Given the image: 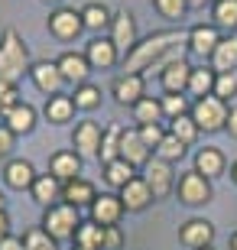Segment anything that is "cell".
<instances>
[{
  "mask_svg": "<svg viewBox=\"0 0 237 250\" xmlns=\"http://www.w3.org/2000/svg\"><path fill=\"white\" fill-rule=\"evenodd\" d=\"M201 250H215V247H201Z\"/></svg>",
  "mask_w": 237,
  "mask_h": 250,
  "instance_id": "cell-54",
  "label": "cell"
},
{
  "mask_svg": "<svg viewBox=\"0 0 237 250\" xmlns=\"http://www.w3.org/2000/svg\"><path fill=\"white\" fill-rule=\"evenodd\" d=\"M120 247H124L120 228H104V250H120Z\"/></svg>",
  "mask_w": 237,
  "mask_h": 250,
  "instance_id": "cell-45",
  "label": "cell"
},
{
  "mask_svg": "<svg viewBox=\"0 0 237 250\" xmlns=\"http://www.w3.org/2000/svg\"><path fill=\"white\" fill-rule=\"evenodd\" d=\"M62 202L72 205V208H78V211H82V208H91V205L98 202V188H94L88 179L78 176V179H72V182L62 186Z\"/></svg>",
  "mask_w": 237,
  "mask_h": 250,
  "instance_id": "cell-19",
  "label": "cell"
},
{
  "mask_svg": "<svg viewBox=\"0 0 237 250\" xmlns=\"http://www.w3.org/2000/svg\"><path fill=\"white\" fill-rule=\"evenodd\" d=\"M120 124H108L104 127V140H101V153H98V159L104 163V166H110L114 159H120Z\"/></svg>",
  "mask_w": 237,
  "mask_h": 250,
  "instance_id": "cell-29",
  "label": "cell"
},
{
  "mask_svg": "<svg viewBox=\"0 0 237 250\" xmlns=\"http://www.w3.org/2000/svg\"><path fill=\"white\" fill-rule=\"evenodd\" d=\"M75 111H78V107H75V101L68 94H55V98L46 101V117L52 124H68L75 117Z\"/></svg>",
  "mask_w": 237,
  "mask_h": 250,
  "instance_id": "cell-30",
  "label": "cell"
},
{
  "mask_svg": "<svg viewBox=\"0 0 237 250\" xmlns=\"http://www.w3.org/2000/svg\"><path fill=\"white\" fill-rule=\"evenodd\" d=\"M7 234H10V214L3 211V208H0V241H3Z\"/></svg>",
  "mask_w": 237,
  "mask_h": 250,
  "instance_id": "cell-47",
  "label": "cell"
},
{
  "mask_svg": "<svg viewBox=\"0 0 237 250\" xmlns=\"http://www.w3.org/2000/svg\"><path fill=\"white\" fill-rule=\"evenodd\" d=\"M0 250H23V237H17V234H7V237L0 241Z\"/></svg>",
  "mask_w": 237,
  "mask_h": 250,
  "instance_id": "cell-46",
  "label": "cell"
},
{
  "mask_svg": "<svg viewBox=\"0 0 237 250\" xmlns=\"http://www.w3.org/2000/svg\"><path fill=\"white\" fill-rule=\"evenodd\" d=\"M215 78H218V72H215L211 65H198V68H192L189 94L195 98V101H201V98H211V94H215Z\"/></svg>",
  "mask_w": 237,
  "mask_h": 250,
  "instance_id": "cell-26",
  "label": "cell"
},
{
  "mask_svg": "<svg viewBox=\"0 0 237 250\" xmlns=\"http://www.w3.org/2000/svg\"><path fill=\"white\" fill-rule=\"evenodd\" d=\"M169 133H172L175 140H182L185 146H192L195 140H198L201 130L195 127V121H192V114H182V117H175V121H169Z\"/></svg>",
  "mask_w": 237,
  "mask_h": 250,
  "instance_id": "cell-35",
  "label": "cell"
},
{
  "mask_svg": "<svg viewBox=\"0 0 237 250\" xmlns=\"http://www.w3.org/2000/svg\"><path fill=\"white\" fill-rule=\"evenodd\" d=\"M224 166H228V163H224V153H221L218 146H201L198 153H195V166L192 169L211 182V179H218L221 172H224Z\"/></svg>",
  "mask_w": 237,
  "mask_h": 250,
  "instance_id": "cell-23",
  "label": "cell"
},
{
  "mask_svg": "<svg viewBox=\"0 0 237 250\" xmlns=\"http://www.w3.org/2000/svg\"><path fill=\"white\" fill-rule=\"evenodd\" d=\"M215 98L228 104L231 98H237V72H228V75H218L215 78Z\"/></svg>",
  "mask_w": 237,
  "mask_h": 250,
  "instance_id": "cell-39",
  "label": "cell"
},
{
  "mask_svg": "<svg viewBox=\"0 0 237 250\" xmlns=\"http://www.w3.org/2000/svg\"><path fill=\"white\" fill-rule=\"evenodd\" d=\"M163 101V114L169 117V121H175V117H182V114H189V101H185V94H163L159 98Z\"/></svg>",
  "mask_w": 237,
  "mask_h": 250,
  "instance_id": "cell-40",
  "label": "cell"
},
{
  "mask_svg": "<svg viewBox=\"0 0 237 250\" xmlns=\"http://www.w3.org/2000/svg\"><path fill=\"white\" fill-rule=\"evenodd\" d=\"M110 42L120 52V59H127L137 49V42H140L137 39V20H133L130 10H117L114 13V20H110Z\"/></svg>",
  "mask_w": 237,
  "mask_h": 250,
  "instance_id": "cell-6",
  "label": "cell"
},
{
  "mask_svg": "<svg viewBox=\"0 0 237 250\" xmlns=\"http://www.w3.org/2000/svg\"><path fill=\"white\" fill-rule=\"evenodd\" d=\"M3 124H7L13 133H29V130L36 127V111H33V104H26V101H20L17 107H10L7 114H3Z\"/></svg>",
  "mask_w": 237,
  "mask_h": 250,
  "instance_id": "cell-27",
  "label": "cell"
},
{
  "mask_svg": "<svg viewBox=\"0 0 237 250\" xmlns=\"http://www.w3.org/2000/svg\"><path fill=\"white\" fill-rule=\"evenodd\" d=\"M133 176H137V172H133V166H130V163H124V159H114L110 166H104V182H108L110 188H124Z\"/></svg>",
  "mask_w": 237,
  "mask_h": 250,
  "instance_id": "cell-34",
  "label": "cell"
},
{
  "mask_svg": "<svg viewBox=\"0 0 237 250\" xmlns=\"http://www.w3.org/2000/svg\"><path fill=\"white\" fill-rule=\"evenodd\" d=\"M78 228H82V214H78V208H72V205H65V202L46 208V214H43V231L52 241H68V237L75 241Z\"/></svg>",
  "mask_w": 237,
  "mask_h": 250,
  "instance_id": "cell-3",
  "label": "cell"
},
{
  "mask_svg": "<svg viewBox=\"0 0 237 250\" xmlns=\"http://www.w3.org/2000/svg\"><path fill=\"white\" fill-rule=\"evenodd\" d=\"M110 20H114V13H110L104 3H88V7L82 10L85 29H94V33H101V29H110Z\"/></svg>",
  "mask_w": 237,
  "mask_h": 250,
  "instance_id": "cell-31",
  "label": "cell"
},
{
  "mask_svg": "<svg viewBox=\"0 0 237 250\" xmlns=\"http://www.w3.org/2000/svg\"><path fill=\"white\" fill-rule=\"evenodd\" d=\"M78 172H82V156L72 153V149H59V153L49 159V176H55L62 186L72 182V179H78Z\"/></svg>",
  "mask_w": 237,
  "mask_h": 250,
  "instance_id": "cell-21",
  "label": "cell"
},
{
  "mask_svg": "<svg viewBox=\"0 0 237 250\" xmlns=\"http://www.w3.org/2000/svg\"><path fill=\"white\" fill-rule=\"evenodd\" d=\"M46 3H59V0H46Z\"/></svg>",
  "mask_w": 237,
  "mask_h": 250,
  "instance_id": "cell-53",
  "label": "cell"
},
{
  "mask_svg": "<svg viewBox=\"0 0 237 250\" xmlns=\"http://www.w3.org/2000/svg\"><path fill=\"white\" fill-rule=\"evenodd\" d=\"M3 182L13 192H29L33 182H36V169H33L29 159H10L7 166H3Z\"/></svg>",
  "mask_w": 237,
  "mask_h": 250,
  "instance_id": "cell-18",
  "label": "cell"
},
{
  "mask_svg": "<svg viewBox=\"0 0 237 250\" xmlns=\"http://www.w3.org/2000/svg\"><path fill=\"white\" fill-rule=\"evenodd\" d=\"M211 17L218 29H237V0H215L211 3Z\"/></svg>",
  "mask_w": 237,
  "mask_h": 250,
  "instance_id": "cell-32",
  "label": "cell"
},
{
  "mask_svg": "<svg viewBox=\"0 0 237 250\" xmlns=\"http://www.w3.org/2000/svg\"><path fill=\"white\" fill-rule=\"evenodd\" d=\"M175 195H179V202L185 208H201V205L211 202V182L205 176H198L195 169L182 172L179 182H175Z\"/></svg>",
  "mask_w": 237,
  "mask_h": 250,
  "instance_id": "cell-5",
  "label": "cell"
},
{
  "mask_svg": "<svg viewBox=\"0 0 237 250\" xmlns=\"http://www.w3.org/2000/svg\"><path fill=\"white\" fill-rule=\"evenodd\" d=\"M20 104V88L13 82H0V111L7 114L10 107H17Z\"/></svg>",
  "mask_w": 237,
  "mask_h": 250,
  "instance_id": "cell-43",
  "label": "cell"
},
{
  "mask_svg": "<svg viewBox=\"0 0 237 250\" xmlns=\"http://www.w3.org/2000/svg\"><path fill=\"white\" fill-rule=\"evenodd\" d=\"M185 3H189V10H201L205 3H211V0H185Z\"/></svg>",
  "mask_w": 237,
  "mask_h": 250,
  "instance_id": "cell-49",
  "label": "cell"
},
{
  "mask_svg": "<svg viewBox=\"0 0 237 250\" xmlns=\"http://www.w3.org/2000/svg\"><path fill=\"white\" fill-rule=\"evenodd\" d=\"M137 133H140V140H143L146 146H150V149L156 153V146L163 143V137L169 133V130H166V127H159V124H146V127H137Z\"/></svg>",
  "mask_w": 237,
  "mask_h": 250,
  "instance_id": "cell-42",
  "label": "cell"
},
{
  "mask_svg": "<svg viewBox=\"0 0 237 250\" xmlns=\"http://www.w3.org/2000/svg\"><path fill=\"white\" fill-rule=\"evenodd\" d=\"M29 78H33V84H36L46 98L62 94V88H65V78H62V72H59V65H55V62H33Z\"/></svg>",
  "mask_w": 237,
  "mask_h": 250,
  "instance_id": "cell-10",
  "label": "cell"
},
{
  "mask_svg": "<svg viewBox=\"0 0 237 250\" xmlns=\"http://www.w3.org/2000/svg\"><path fill=\"white\" fill-rule=\"evenodd\" d=\"M120 202H124L127 211H143V208L153 205V188H150V182L143 176H133L127 186L120 188Z\"/></svg>",
  "mask_w": 237,
  "mask_h": 250,
  "instance_id": "cell-17",
  "label": "cell"
},
{
  "mask_svg": "<svg viewBox=\"0 0 237 250\" xmlns=\"http://www.w3.org/2000/svg\"><path fill=\"white\" fill-rule=\"evenodd\" d=\"M75 247H85V250H104V228L94 224L91 218L82 221V228L75 231Z\"/></svg>",
  "mask_w": 237,
  "mask_h": 250,
  "instance_id": "cell-28",
  "label": "cell"
},
{
  "mask_svg": "<svg viewBox=\"0 0 237 250\" xmlns=\"http://www.w3.org/2000/svg\"><path fill=\"white\" fill-rule=\"evenodd\" d=\"M3 205H7V202H3V192H0V208H3Z\"/></svg>",
  "mask_w": 237,
  "mask_h": 250,
  "instance_id": "cell-52",
  "label": "cell"
},
{
  "mask_svg": "<svg viewBox=\"0 0 237 250\" xmlns=\"http://www.w3.org/2000/svg\"><path fill=\"white\" fill-rule=\"evenodd\" d=\"M0 114H3V111H0Z\"/></svg>",
  "mask_w": 237,
  "mask_h": 250,
  "instance_id": "cell-56",
  "label": "cell"
},
{
  "mask_svg": "<svg viewBox=\"0 0 237 250\" xmlns=\"http://www.w3.org/2000/svg\"><path fill=\"white\" fill-rule=\"evenodd\" d=\"M221 29L215 26V23H208V26H192L189 29V52H195V56H211L215 49H218L221 42Z\"/></svg>",
  "mask_w": 237,
  "mask_h": 250,
  "instance_id": "cell-20",
  "label": "cell"
},
{
  "mask_svg": "<svg viewBox=\"0 0 237 250\" xmlns=\"http://www.w3.org/2000/svg\"><path fill=\"white\" fill-rule=\"evenodd\" d=\"M29 65V49L26 42L17 36V29H3L0 39V82H20V75H26Z\"/></svg>",
  "mask_w": 237,
  "mask_h": 250,
  "instance_id": "cell-2",
  "label": "cell"
},
{
  "mask_svg": "<svg viewBox=\"0 0 237 250\" xmlns=\"http://www.w3.org/2000/svg\"><path fill=\"white\" fill-rule=\"evenodd\" d=\"M120 159L130 163L133 169H143L146 163L153 159V149L140 140L137 130H124V133H120Z\"/></svg>",
  "mask_w": 237,
  "mask_h": 250,
  "instance_id": "cell-13",
  "label": "cell"
},
{
  "mask_svg": "<svg viewBox=\"0 0 237 250\" xmlns=\"http://www.w3.org/2000/svg\"><path fill=\"white\" fill-rule=\"evenodd\" d=\"M23 250H59V241H52L43 228H29L23 234Z\"/></svg>",
  "mask_w": 237,
  "mask_h": 250,
  "instance_id": "cell-38",
  "label": "cell"
},
{
  "mask_svg": "<svg viewBox=\"0 0 237 250\" xmlns=\"http://www.w3.org/2000/svg\"><path fill=\"white\" fill-rule=\"evenodd\" d=\"M179 241H182L189 250L211 247V241H215V228H211V221H205V218H192V221H185L182 228H179Z\"/></svg>",
  "mask_w": 237,
  "mask_h": 250,
  "instance_id": "cell-14",
  "label": "cell"
},
{
  "mask_svg": "<svg viewBox=\"0 0 237 250\" xmlns=\"http://www.w3.org/2000/svg\"><path fill=\"white\" fill-rule=\"evenodd\" d=\"M153 156L166 159V163H179V159L185 156V143H182V140H175L172 133H166V137H163V143L156 146V153H153Z\"/></svg>",
  "mask_w": 237,
  "mask_h": 250,
  "instance_id": "cell-37",
  "label": "cell"
},
{
  "mask_svg": "<svg viewBox=\"0 0 237 250\" xmlns=\"http://www.w3.org/2000/svg\"><path fill=\"white\" fill-rule=\"evenodd\" d=\"M88 211H91L94 224H101V228H117L127 208L120 202V195H98V202H94Z\"/></svg>",
  "mask_w": 237,
  "mask_h": 250,
  "instance_id": "cell-12",
  "label": "cell"
},
{
  "mask_svg": "<svg viewBox=\"0 0 237 250\" xmlns=\"http://www.w3.org/2000/svg\"><path fill=\"white\" fill-rule=\"evenodd\" d=\"M72 101H75V107H82V111H94L101 104V88L98 84H78L75 94H72Z\"/></svg>",
  "mask_w": 237,
  "mask_h": 250,
  "instance_id": "cell-36",
  "label": "cell"
},
{
  "mask_svg": "<svg viewBox=\"0 0 237 250\" xmlns=\"http://www.w3.org/2000/svg\"><path fill=\"white\" fill-rule=\"evenodd\" d=\"M231 182H234V186H237V163H234V166H231Z\"/></svg>",
  "mask_w": 237,
  "mask_h": 250,
  "instance_id": "cell-51",
  "label": "cell"
},
{
  "mask_svg": "<svg viewBox=\"0 0 237 250\" xmlns=\"http://www.w3.org/2000/svg\"><path fill=\"white\" fill-rule=\"evenodd\" d=\"M133 117H137L140 127H146V124H159L166 117L163 114V101H159V98H143L140 104H133Z\"/></svg>",
  "mask_w": 237,
  "mask_h": 250,
  "instance_id": "cell-33",
  "label": "cell"
},
{
  "mask_svg": "<svg viewBox=\"0 0 237 250\" xmlns=\"http://www.w3.org/2000/svg\"><path fill=\"white\" fill-rule=\"evenodd\" d=\"M13 143H17V133H13L7 124H0V159L13 153Z\"/></svg>",
  "mask_w": 237,
  "mask_h": 250,
  "instance_id": "cell-44",
  "label": "cell"
},
{
  "mask_svg": "<svg viewBox=\"0 0 237 250\" xmlns=\"http://www.w3.org/2000/svg\"><path fill=\"white\" fill-rule=\"evenodd\" d=\"M110 91H114V101L124 104V107H133V104H140L146 98V82L143 75H120L117 82L110 84Z\"/></svg>",
  "mask_w": 237,
  "mask_h": 250,
  "instance_id": "cell-16",
  "label": "cell"
},
{
  "mask_svg": "<svg viewBox=\"0 0 237 250\" xmlns=\"http://www.w3.org/2000/svg\"><path fill=\"white\" fill-rule=\"evenodd\" d=\"M82 10H68V7H59L55 13H49V33H52L55 39H62V42H68V39H78L82 36Z\"/></svg>",
  "mask_w": 237,
  "mask_h": 250,
  "instance_id": "cell-8",
  "label": "cell"
},
{
  "mask_svg": "<svg viewBox=\"0 0 237 250\" xmlns=\"http://www.w3.org/2000/svg\"><path fill=\"white\" fill-rule=\"evenodd\" d=\"M189 114H192V121H195V127H198V130H205V133H218V130H228L231 107L211 94V98L192 101V111Z\"/></svg>",
  "mask_w": 237,
  "mask_h": 250,
  "instance_id": "cell-4",
  "label": "cell"
},
{
  "mask_svg": "<svg viewBox=\"0 0 237 250\" xmlns=\"http://www.w3.org/2000/svg\"><path fill=\"white\" fill-rule=\"evenodd\" d=\"M75 153L78 156H98L101 153V140H104V127L94 121H82V124H75Z\"/></svg>",
  "mask_w": 237,
  "mask_h": 250,
  "instance_id": "cell-11",
  "label": "cell"
},
{
  "mask_svg": "<svg viewBox=\"0 0 237 250\" xmlns=\"http://www.w3.org/2000/svg\"><path fill=\"white\" fill-rule=\"evenodd\" d=\"M85 59H88L91 68H114L117 62H124L120 52L114 49V42H110V36H94L85 49Z\"/></svg>",
  "mask_w": 237,
  "mask_h": 250,
  "instance_id": "cell-15",
  "label": "cell"
},
{
  "mask_svg": "<svg viewBox=\"0 0 237 250\" xmlns=\"http://www.w3.org/2000/svg\"><path fill=\"white\" fill-rule=\"evenodd\" d=\"M72 250H85V247H72Z\"/></svg>",
  "mask_w": 237,
  "mask_h": 250,
  "instance_id": "cell-55",
  "label": "cell"
},
{
  "mask_svg": "<svg viewBox=\"0 0 237 250\" xmlns=\"http://www.w3.org/2000/svg\"><path fill=\"white\" fill-rule=\"evenodd\" d=\"M182 42H189V33H182V29H159L153 36L140 39L137 49L124 59V75L153 72L156 65H159V59L169 56V52H172L175 46H182Z\"/></svg>",
  "mask_w": 237,
  "mask_h": 250,
  "instance_id": "cell-1",
  "label": "cell"
},
{
  "mask_svg": "<svg viewBox=\"0 0 237 250\" xmlns=\"http://www.w3.org/2000/svg\"><path fill=\"white\" fill-rule=\"evenodd\" d=\"M189 78H192V65L185 62L182 56L169 59L166 68H163V75H159L166 94H189Z\"/></svg>",
  "mask_w": 237,
  "mask_h": 250,
  "instance_id": "cell-9",
  "label": "cell"
},
{
  "mask_svg": "<svg viewBox=\"0 0 237 250\" xmlns=\"http://www.w3.org/2000/svg\"><path fill=\"white\" fill-rule=\"evenodd\" d=\"M55 65H59V72H62L65 82H72V84H88V72H91V65H88L85 52H62Z\"/></svg>",
  "mask_w": 237,
  "mask_h": 250,
  "instance_id": "cell-22",
  "label": "cell"
},
{
  "mask_svg": "<svg viewBox=\"0 0 237 250\" xmlns=\"http://www.w3.org/2000/svg\"><path fill=\"white\" fill-rule=\"evenodd\" d=\"M143 179L150 182V188H153V198H166V195L175 188L172 163H166V159H159V156H153L143 166Z\"/></svg>",
  "mask_w": 237,
  "mask_h": 250,
  "instance_id": "cell-7",
  "label": "cell"
},
{
  "mask_svg": "<svg viewBox=\"0 0 237 250\" xmlns=\"http://www.w3.org/2000/svg\"><path fill=\"white\" fill-rule=\"evenodd\" d=\"M228 133L237 137V107H231V114H228Z\"/></svg>",
  "mask_w": 237,
  "mask_h": 250,
  "instance_id": "cell-48",
  "label": "cell"
},
{
  "mask_svg": "<svg viewBox=\"0 0 237 250\" xmlns=\"http://www.w3.org/2000/svg\"><path fill=\"white\" fill-rule=\"evenodd\" d=\"M211 68L218 75L237 72V36H224L218 42V49L211 52Z\"/></svg>",
  "mask_w": 237,
  "mask_h": 250,
  "instance_id": "cell-24",
  "label": "cell"
},
{
  "mask_svg": "<svg viewBox=\"0 0 237 250\" xmlns=\"http://www.w3.org/2000/svg\"><path fill=\"white\" fill-rule=\"evenodd\" d=\"M228 247H231V250H237V231H234V234L228 237Z\"/></svg>",
  "mask_w": 237,
  "mask_h": 250,
  "instance_id": "cell-50",
  "label": "cell"
},
{
  "mask_svg": "<svg viewBox=\"0 0 237 250\" xmlns=\"http://www.w3.org/2000/svg\"><path fill=\"white\" fill-rule=\"evenodd\" d=\"M29 195H33V202L43 205V208H52L55 198H62V182L55 176H36V182H33V188H29Z\"/></svg>",
  "mask_w": 237,
  "mask_h": 250,
  "instance_id": "cell-25",
  "label": "cell"
},
{
  "mask_svg": "<svg viewBox=\"0 0 237 250\" xmlns=\"http://www.w3.org/2000/svg\"><path fill=\"white\" fill-rule=\"evenodd\" d=\"M153 7H156V13L166 17V20H182L189 3H185V0H153Z\"/></svg>",
  "mask_w": 237,
  "mask_h": 250,
  "instance_id": "cell-41",
  "label": "cell"
}]
</instances>
